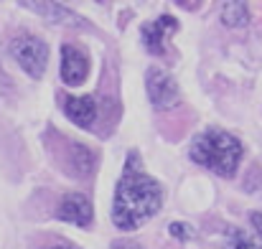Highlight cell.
I'll use <instances>...</instances> for the list:
<instances>
[{"instance_id":"9","label":"cell","mask_w":262,"mask_h":249,"mask_svg":"<svg viewBox=\"0 0 262 249\" xmlns=\"http://www.w3.org/2000/svg\"><path fill=\"white\" fill-rule=\"evenodd\" d=\"M26 10H31V13H36V15H41L43 20H49V23H64V26H84V20L72 10V8H67V5H61V3H20Z\"/></svg>"},{"instance_id":"1","label":"cell","mask_w":262,"mask_h":249,"mask_svg":"<svg viewBox=\"0 0 262 249\" xmlns=\"http://www.w3.org/2000/svg\"><path fill=\"white\" fill-rule=\"evenodd\" d=\"M163 203V191L156 178H150L140 163L138 155L130 153L125 170L117 180L115 198H112V221L120 232H135L148 219L158 214Z\"/></svg>"},{"instance_id":"10","label":"cell","mask_w":262,"mask_h":249,"mask_svg":"<svg viewBox=\"0 0 262 249\" xmlns=\"http://www.w3.org/2000/svg\"><path fill=\"white\" fill-rule=\"evenodd\" d=\"M219 18L229 28H242L250 23V8L245 3H222L219 5Z\"/></svg>"},{"instance_id":"5","label":"cell","mask_w":262,"mask_h":249,"mask_svg":"<svg viewBox=\"0 0 262 249\" xmlns=\"http://www.w3.org/2000/svg\"><path fill=\"white\" fill-rule=\"evenodd\" d=\"M89 77V54L82 46L64 43L61 46V79L69 86H79Z\"/></svg>"},{"instance_id":"15","label":"cell","mask_w":262,"mask_h":249,"mask_svg":"<svg viewBox=\"0 0 262 249\" xmlns=\"http://www.w3.org/2000/svg\"><path fill=\"white\" fill-rule=\"evenodd\" d=\"M250 221H252V227L257 229V234H260V239H262V214H250Z\"/></svg>"},{"instance_id":"4","label":"cell","mask_w":262,"mask_h":249,"mask_svg":"<svg viewBox=\"0 0 262 249\" xmlns=\"http://www.w3.org/2000/svg\"><path fill=\"white\" fill-rule=\"evenodd\" d=\"M145 89H148V99L156 109H171L181 99L176 79L161 66H150L145 72Z\"/></svg>"},{"instance_id":"12","label":"cell","mask_w":262,"mask_h":249,"mask_svg":"<svg viewBox=\"0 0 262 249\" xmlns=\"http://www.w3.org/2000/svg\"><path fill=\"white\" fill-rule=\"evenodd\" d=\"M224 249H262V247L250 237V234H245L242 229H229Z\"/></svg>"},{"instance_id":"7","label":"cell","mask_w":262,"mask_h":249,"mask_svg":"<svg viewBox=\"0 0 262 249\" xmlns=\"http://www.w3.org/2000/svg\"><path fill=\"white\" fill-rule=\"evenodd\" d=\"M56 219L77 224L82 229H87L92 224V203L84 193H67L56 209Z\"/></svg>"},{"instance_id":"8","label":"cell","mask_w":262,"mask_h":249,"mask_svg":"<svg viewBox=\"0 0 262 249\" xmlns=\"http://www.w3.org/2000/svg\"><path fill=\"white\" fill-rule=\"evenodd\" d=\"M61 109L79 127H92V122L97 120V99L94 97H69V94H64Z\"/></svg>"},{"instance_id":"2","label":"cell","mask_w":262,"mask_h":249,"mask_svg":"<svg viewBox=\"0 0 262 249\" xmlns=\"http://www.w3.org/2000/svg\"><path fill=\"white\" fill-rule=\"evenodd\" d=\"M188 155L201 168H206L222 178H232L242 161V143L234 135H229L227 130L209 127L199 138H193Z\"/></svg>"},{"instance_id":"13","label":"cell","mask_w":262,"mask_h":249,"mask_svg":"<svg viewBox=\"0 0 262 249\" xmlns=\"http://www.w3.org/2000/svg\"><path fill=\"white\" fill-rule=\"evenodd\" d=\"M171 234H173L176 239H181V242H183V239H188V229H186L181 221H178V224H171Z\"/></svg>"},{"instance_id":"6","label":"cell","mask_w":262,"mask_h":249,"mask_svg":"<svg viewBox=\"0 0 262 249\" xmlns=\"http://www.w3.org/2000/svg\"><path fill=\"white\" fill-rule=\"evenodd\" d=\"M176 31H178V20H176L173 15H161V18L145 23L143 31H140V38H143L145 51L153 54V56H163L166 54V41Z\"/></svg>"},{"instance_id":"14","label":"cell","mask_w":262,"mask_h":249,"mask_svg":"<svg viewBox=\"0 0 262 249\" xmlns=\"http://www.w3.org/2000/svg\"><path fill=\"white\" fill-rule=\"evenodd\" d=\"M41 249H79L74 247V244H69V242H64V239H59V242H51V244H43Z\"/></svg>"},{"instance_id":"3","label":"cell","mask_w":262,"mask_h":249,"mask_svg":"<svg viewBox=\"0 0 262 249\" xmlns=\"http://www.w3.org/2000/svg\"><path fill=\"white\" fill-rule=\"evenodd\" d=\"M10 54L31 79L43 77V72L49 66V46H46L43 38L31 36V33H20L10 41Z\"/></svg>"},{"instance_id":"16","label":"cell","mask_w":262,"mask_h":249,"mask_svg":"<svg viewBox=\"0 0 262 249\" xmlns=\"http://www.w3.org/2000/svg\"><path fill=\"white\" fill-rule=\"evenodd\" d=\"M110 249H140L138 244H133V242H115Z\"/></svg>"},{"instance_id":"11","label":"cell","mask_w":262,"mask_h":249,"mask_svg":"<svg viewBox=\"0 0 262 249\" xmlns=\"http://www.w3.org/2000/svg\"><path fill=\"white\" fill-rule=\"evenodd\" d=\"M72 166L69 170L74 173V175H89L92 173V168H94V158H92V153H89L84 145H72L69 148V158H67Z\"/></svg>"}]
</instances>
